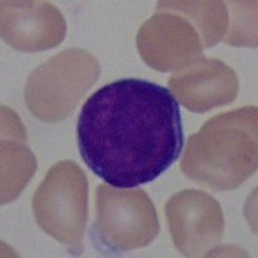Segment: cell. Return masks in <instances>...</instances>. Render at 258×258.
Masks as SVG:
<instances>
[{"instance_id": "obj_1", "label": "cell", "mask_w": 258, "mask_h": 258, "mask_svg": "<svg viewBox=\"0 0 258 258\" xmlns=\"http://www.w3.org/2000/svg\"><path fill=\"white\" fill-rule=\"evenodd\" d=\"M77 140L83 161L110 186L150 183L183 149L179 103L170 89L149 80H115L84 102Z\"/></svg>"}, {"instance_id": "obj_2", "label": "cell", "mask_w": 258, "mask_h": 258, "mask_svg": "<svg viewBox=\"0 0 258 258\" xmlns=\"http://www.w3.org/2000/svg\"><path fill=\"white\" fill-rule=\"evenodd\" d=\"M257 140L255 106L216 115L188 137L181 170L214 191L235 190L257 170Z\"/></svg>"}, {"instance_id": "obj_3", "label": "cell", "mask_w": 258, "mask_h": 258, "mask_svg": "<svg viewBox=\"0 0 258 258\" xmlns=\"http://www.w3.org/2000/svg\"><path fill=\"white\" fill-rule=\"evenodd\" d=\"M100 74V62L91 53L79 48L64 49L30 74L25 102L40 120L61 121L77 109Z\"/></svg>"}, {"instance_id": "obj_4", "label": "cell", "mask_w": 258, "mask_h": 258, "mask_svg": "<svg viewBox=\"0 0 258 258\" xmlns=\"http://www.w3.org/2000/svg\"><path fill=\"white\" fill-rule=\"evenodd\" d=\"M32 211L41 230L74 255L84 250L88 221V181L71 160L53 165L32 197Z\"/></svg>"}, {"instance_id": "obj_5", "label": "cell", "mask_w": 258, "mask_h": 258, "mask_svg": "<svg viewBox=\"0 0 258 258\" xmlns=\"http://www.w3.org/2000/svg\"><path fill=\"white\" fill-rule=\"evenodd\" d=\"M96 217L92 236L100 248L112 253L140 249L153 243L160 225L144 190H119L100 185L94 194Z\"/></svg>"}, {"instance_id": "obj_6", "label": "cell", "mask_w": 258, "mask_h": 258, "mask_svg": "<svg viewBox=\"0 0 258 258\" xmlns=\"http://www.w3.org/2000/svg\"><path fill=\"white\" fill-rule=\"evenodd\" d=\"M137 48L145 63L161 73L183 70L203 56L204 39L178 2H159L138 30Z\"/></svg>"}, {"instance_id": "obj_7", "label": "cell", "mask_w": 258, "mask_h": 258, "mask_svg": "<svg viewBox=\"0 0 258 258\" xmlns=\"http://www.w3.org/2000/svg\"><path fill=\"white\" fill-rule=\"evenodd\" d=\"M172 240L186 257H202L221 243L225 220L220 203L202 190H182L165 204Z\"/></svg>"}, {"instance_id": "obj_8", "label": "cell", "mask_w": 258, "mask_h": 258, "mask_svg": "<svg viewBox=\"0 0 258 258\" xmlns=\"http://www.w3.org/2000/svg\"><path fill=\"white\" fill-rule=\"evenodd\" d=\"M66 21L49 2H2V38L21 52L52 49L63 41Z\"/></svg>"}, {"instance_id": "obj_9", "label": "cell", "mask_w": 258, "mask_h": 258, "mask_svg": "<svg viewBox=\"0 0 258 258\" xmlns=\"http://www.w3.org/2000/svg\"><path fill=\"white\" fill-rule=\"evenodd\" d=\"M168 84L174 97L192 112H207L229 105L239 93L235 71L221 59L204 56L173 74Z\"/></svg>"}, {"instance_id": "obj_10", "label": "cell", "mask_w": 258, "mask_h": 258, "mask_svg": "<svg viewBox=\"0 0 258 258\" xmlns=\"http://www.w3.org/2000/svg\"><path fill=\"white\" fill-rule=\"evenodd\" d=\"M3 135L2 141V203L6 204L17 198L27 185L36 169V161L29 147L25 145L26 133L8 107H3Z\"/></svg>"}]
</instances>
